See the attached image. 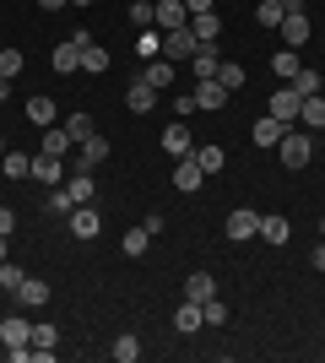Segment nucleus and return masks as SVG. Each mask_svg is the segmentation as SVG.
Here are the masks:
<instances>
[{"label":"nucleus","instance_id":"obj_15","mask_svg":"<svg viewBox=\"0 0 325 363\" xmlns=\"http://www.w3.org/2000/svg\"><path fill=\"white\" fill-rule=\"evenodd\" d=\"M190 33H195L201 44H217V38H222V16L217 11H195L190 16Z\"/></svg>","mask_w":325,"mask_h":363},{"label":"nucleus","instance_id":"obj_27","mask_svg":"<svg viewBox=\"0 0 325 363\" xmlns=\"http://www.w3.org/2000/svg\"><path fill=\"white\" fill-rule=\"evenodd\" d=\"M298 125H314V130H325V92L304 98V108H298Z\"/></svg>","mask_w":325,"mask_h":363},{"label":"nucleus","instance_id":"obj_34","mask_svg":"<svg viewBox=\"0 0 325 363\" xmlns=\"http://www.w3.org/2000/svg\"><path fill=\"white\" fill-rule=\"evenodd\" d=\"M108 358H114V363H136L141 358V342H136V336H120V342L108 347Z\"/></svg>","mask_w":325,"mask_h":363},{"label":"nucleus","instance_id":"obj_39","mask_svg":"<svg viewBox=\"0 0 325 363\" xmlns=\"http://www.w3.org/2000/svg\"><path fill=\"white\" fill-rule=\"evenodd\" d=\"M217 82H222V87H244V65H233V60H222V65H217Z\"/></svg>","mask_w":325,"mask_h":363},{"label":"nucleus","instance_id":"obj_24","mask_svg":"<svg viewBox=\"0 0 325 363\" xmlns=\"http://www.w3.org/2000/svg\"><path fill=\"white\" fill-rule=\"evenodd\" d=\"M71 147H76V141H71V130H65V125H60V130H49V125H44V141H38V152H49V157H65Z\"/></svg>","mask_w":325,"mask_h":363},{"label":"nucleus","instance_id":"obj_48","mask_svg":"<svg viewBox=\"0 0 325 363\" xmlns=\"http://www.w3.org/2000/svg\"><path fill=\"white\" fill-rule=\"evenodd\" d=\"M0 260H6V233H0Z\"/></svg>","mask_w":325,"mask_h":363},{"label":"nucleus","instance_id":"obj_20","mask_svg":"<svg viewBox=\"0 0 325 363\" xmlns=\"http://www.w3.org/2000/svg\"><path fill=\"white\" fill-rule=\"evenodd\" d=\"M287 130H293V125H282V120H271V114H266V120H255V130H249V136H255V147H277Z\"/></svg>","mask_w":325,"mask_h":363},{"label":"nucleus","instance_id":"obj_37","mask_svg":"<svg viewBox=\"0 0 325 363\" xmlns=\"http://www.w3.org/2000/svg\"><path fill=\"white\" fill-rule=\"evenodd\" d=\"M282 16H287V11H282V0H261V6H255V22H261V28H277Z\"/></svg>","mask_w":325,"mask_h":363},{"label":"nucleus","instance_id":"obj_33","mask_svg":"<svg viewBox=\"0 0 325 363\" xmlns=\"http://www.w3.org/2000/svg\"><path fill=\"white\" fill-rule=\"evenodd\" d=\"M65 130H71V141H76V147H81V141L93 136L98 125H93V114H81V108H76V114H71V120H65Z\"/></svg>","mask_w":325,"mask_h":363},{"label":"nucleus","instance_id":"obj_42","mask_svg":"<svg viewBox=\"0 0 325 363\" xmlns=\"http://www.w3.org/2000/svg\"><path fill=\"white\" fill-rule=\"evenodd\" d=\"M22 71V49H0V76H16Z\"/></svg>","mask_w":325,"mask_h":363},{"label":"nucleus","instance_id":"obj_12","mask_svg":"<svg viewBox=\"0 0 325 363\" xmlns=\"http://www.w3.org/2000/svg\"><path fill=\"white\" fill-rule=\"evenodd\" d=\"M217 65H222V55H217V44H201L195 55H190V71H195V82H212Z\"/></svg>","mask_w":325,"mask_h":363},{"label":"nucleus","instance_id":"obj_41","mask_svg":"<svg viewBox=\"0 0 325 363\" xmlns=\"http://www.w3.org/2000/svg\"><path fill=\"white\" fill-rule=\"evenodd\" d=\"M201 315H206V325H228V303L206 298V303H201Z\"/></svg>","mask_w":325,"mask_h":363},{"label":"nucleus","instance_id":"obj_30","mask_svg":"<svg viewBox=\"0 0 325 363\" xmlns=\"http://www.w3.org/2000/svg\"><path fill=\"white\" fill-rule=\"evenodd\" d=\"M0 168H6V179H28V174H33V157H28V152H6Z\"/></svg>","mask_w":325,"mask_h":363},{"label":"nucleus","instance_id":"obj_32","mask_svg":"<svg viewBox=\"0 0 325 363\" xmlns=\"http://www.w3.org/2000/svg\"><path fill=\"white\" fill-rule=\"evenodd\" d=\"M136 55H141V60H157V55H163V33H157V28H141Z\"/></svg>","mask_w":325,"mask_h":363},{"label":"nucleus","instance_id":"obj_45","mask_svg":"<svg viewBox=\"0 0 325 363\" xmlns=\"http://www.w3.org/2000/svg\"><path fill=\"white\" fill-rule=\"evenodd\" d=\"M185 11L195 16V11H212V0H185Z\"/></svg>","mask_w":325,"mask_h":363},{"label":"nucleus","instance_id":"obj_14","mask_svg":"<svg viewBox=\"0 0 325 363\" xmlns=\"http://www.w3.org/2000/svg\"><path fill=\"white\" fill-rule=\"evenodd\" d=\"M201 325H206V315H201V303H195V298H185L179 309H173V331H179V336L201 331Z\"/></svg>","mask_w":325,"mask_h":363},{"label":"nucleus","instance_id":"obj_11","mask_svg":"<svg viewBox=\"0 0 325 363\" xmlns=\"http://www.w3.org/2000/svg\"><path fill=\"white\" fill-rule=\"evenodd\" d=\"M157 28H163V33H173V28H190L185 0H157Z\"/></svg>","mask_w":325,"mask_h":363},{"label":"nucleus","instance_id":"obj_3","mask_svg":"<svg viewBox=\"0 0 325 363\" xmlns=\"http://www.w3.org/2000/svg\"><path fill=\"white\" fill-rule=\"evenodd\" d=\"M298 108H304V98H298L293 87H277V92H271V104H266V114L282 120V125H298Z\"/></svg>","mask_w":325,"mask_h":363},{"label":"nucleus","instance_id":"obj_52","mask_svg":"<svg viewBox=\"0 0 325 363\" xmlns=\"http://www.w3.org/2000/svg\"><path fill=\"white\" fill-rule=\"evenodd\" d=\"M152 6H157V0H152Z\"/></svg>","mask_w":325,"mask_h":363},{"label":"nucleus","instance_id":"obj_43","mask_svg":"<svg viewBox=\"0 0 325 363\" xmlns=\"http://www.w3.org/2000/svg\"><path fill=\"white\" fill-rule=\"evenodd\" d=\"M11 228H16V212H11V206H0V233H6V239H11Z\"/></svg>","mask_w":325,"mask_h":363},{"label":"nucleus","instance_id":"obj_6","mask_svg":"<svg viewBox=\"0 0 325 363\" xmlns=\"http://www.w3.org/2000/svg\"><path fill=\"white\" fill-rule=\"evenodd\" d=\"M195 49H201V38H195L190 28H173V33H163V60H190Z\"/></svg>","mask_w":325,"mask_h":363},{"label":"nucleus","instance_id":"obj_36","mask_svg":"<svg viewBox=\"0 0 325 363\" xmlns=\"http://www.w3.org/2000/svg\"><path fill=\"white\" fill-rule=\"evenodd\" d=\"M147 244H152V233H147V228H130V233L120 239V250L125 255H147Z\"/></svg>","mask_w":325,"mask_h":363},{"label":"nucleus","instance_id":"obj_1","mask_svg":"<svg viewBox=\"0 0 325 363\" xmlns=\"http://www.w3.org/2000/svg\"><path fill=\"white\" fill-rule=\"evenodd\" d=\"M277 157H282V168H287V174H298V168H309V157H314V141L304 136V130H287V136L277 141Z\"/></svg>","mask_w":325,"mask_h":363},{"label":"nucleus","instance_id":"obj_10","mask_svg":"<svg viewBox=\"0 0 325 363\" xmlns=\"http://www.w3.org/2000/svg\"><path fill=\"white\" fill-rule=\"evenodd\" d=\"M65 190H71V201H76V206H87V201L98 196V184H93V168H71V174H65Z\"/></svg>","mask_w":325,"mask_h":363},{"label":"nucleus","instance_id":"obj_47","mask_svg":"<svg viewBox=\"0 0 325 363\" xmlns=\"http://www.w3.org/2000/svg\"><path fill=\"white\" fill-rule=\"evenodd\" d=\"M38 6H44V11H60V6H71V0H38Z\"/></svg>","mask_w":325,"mask_h":363},{"label":"nucleus","instance_id":"obj_4","mask_svg":"<svg viewBox=\"0 0 325 363\" xmlns=\"http://www.w3.org/2000/svg\"><path fill=\"white\" fill-rule=\"evenodd\" d=\"M222 233H228L233 244H244L261 233V212H249V206H239V212H228V223H222Z\"/></svg>","mask_w":325,"mask_h":363},{"label":"nucleus","instance_id":"obj_23","mask_svg":"<svg viewBox=\"0 0 325 363\" xmlns=\"http://www.w3.org/2000/svg\"><path fill=\"white\" fill-rule=\"evenodd\" d=\"M255 239H266V244H287L293 239V223L287 217H261V233Z\"/></svg>","mask_w":325,"mask_h":363},{"label":"nucleus","instance_id":"obj_26","mask_svg":"<svg viewBox=\"0 0 325 363\" xmlns=\"http://www.w3.org/2000/svg\"><path fill=\"white\" fill-rule=\"evenodd\" d=\"M28 125H38V130H44V125H55V98H44V92H38V98H28Z\"/></svg>","mask_w":325,"mask_h":363},{"label":"nucleus","instance_id":"obj_44","mask_svg":"<svg viewBox=\"0 0 325 363\" xmlns=\"http://www.w3.org/2000/svg\"><path fill=\"white\" fill-rule=\"evenodd\" d=\"M309 266H314V272H325V244H314V255H309Z\"/></svg>","mask_w":325,"mask_h":363},{"label":"nucleus","instance_id":"obj_49","mask_svg":"<svg viewBox=\"0 0 325 363\" xmlns=\"http://www.w3.org/2000/svg\"><path fill=\"white\" fill-rule=\"evenodd\" d=\"M320 239H325V217H320Z\"/></svg>","mask_w":325,"mask_h":363},{"label":"nucleus","instance_id":"obj_18","mask_svg":"<svg viewBox=\"0 0 325 363\" xmlns=\"http://www.w3.org/2000/svg\"><path fill=\"white\" fill-rule=\"evenodd\" d=\"M185 298H195V303L217 298V277H212V272H190V277H185Z\"/></svg>","mask_w":325,"mask_h":363},{"label":"nucleus","instance_id":"obj_40","mask_svg":"<svg viewBox=\"0 0 325 363\" xmlns=\"http://www.w3.org/2000/svg\"><path fill=\"white\" fill-rule=\"evenodd\" d=\"M130 22H136V28H152V22H157V6H152V0H136V6H130Z\"/></svg>","mask_w":325,"mask_h":363},{"label":"nucleus","instance_id":"obj_22","mask_svg":"<svg viewBox=\"0 0 325 363\" xmlns=\"http://www.w3.org/2000/svg\"><path fill=\"white\" fill-rule=\"evenodd\" d=\"M125 104H130V114H147V108L157 104V87H152V82H141V76H136V87L125 92Z\"/></svg>","mask_w":325,"mask_h":363},{"label":"nucleus","instance_id":"obj_50","mask_svg":"<svg viewBox=\"0 0 325 363\" xmlns=\"http://www.w3.org/2000/svg\"><path fill=\"white\" fill-rule=\"evenodd\" d=\"M76 6H93V0H76Z\"/></svg>","mask_w":325,"mask_h":363},{"label":"nucleus","instance_id":"obj_5","mask_svg":"<svg viewBox=\"0 0 325 363\" xmlns=\"http://www.w3.org/2000/svg\"><path fill=\"white\" fill-rule=\"evenodd\" d=\"M201 179H206V168L195 163V152H185V157L173 163V190H185V196H195V190H201Z\"/></svg>","mask_w":325,"mask_h":363},{"label":"nucleus","instance_id":"obj_17","mask_svg":"<svg viewBox=\"0 0 325 363\" xmlns=\"http://www.w3.org/2000/svg\"><path fill=\"white\" fill-rule=\"evenodd\" d=\"M163 152H169V157H185V152H195V141H190L185 120H173L169 130H163Z\"/></svg>","mask_w":325,"mask_h":363},{"label":"nucleus","instance_id":"obj_38","mask_svg":"<svg viewBox=\"0 0 325 363\" xmlns=\"http://www.w3.org/2000/svg\"><path fill=\"white\" fill-rule=\"evenodd\" d=\"M195 163H201L206 174H217V168L228 163V152H222V147H195Z\"/></svg>","mask_w":325,"mask_h":363},{"label":"nucleus","instance_id":"obj_21","mask_svg":"<svg viewBox=\"0 0 325 363\" xmlns=\"http://www.w3.org/2000/svg\"><path fill=\"white\" fill-rule=\"evenodd\" d=\"M16 303H28V309H44V303H49V282H44V277H28V282L16 288Z\"/></svg>","mask_w":325,"mask_h":363},{"label":"nucleus","instance_id":"obj_16","mask_svg":"<svg viewBox=\"0 0 325 363\" xmlns=\"http://www.w3.org/2000/svg\"><path fill=\"white\" fill-rule=\"evenodd\" d=\"M228 104V87H222V82H201V87H195V108H206V114H217V108Z\"/></svg>","mask_w":325,"mask_h":363},{"label":"nucleus","instance_id":"obj_13","mask_svg":"<svg viewBox=\"0 0 325 363\" xmlns=\"http://www.w3.org/2000/svg\"><path fill=\"white\" fill-rule=\"evenodd\" d=\"M0 342H6V347H28V342H33V325L22 315H6V320H0Z\"/></svg>","mask_w":325,"mask_h":363},{"label":"nucleus","instance_id":"obj_19","mask_svg":"<svg viewBox=\"0 0 325 363\" xmlns=\"http://www.w3.org/2000/svg\"><path fill=\"white\" fill-rule=\"evenodd\" d=\"M103 157H108V141H103V136L93 130V136H87V141L76 147V168H98Z\"/></svg>","mask_w":325,"mask_h":363},{"label":"nucleus","instance_id":"obj_35","mask_svg":"<svg viewBox=\"0 0 325 363\" xmlns=\"http://www.w3.org/2000/svg\"><path fill=\"white\" fill-rule=\"evenodd\" d=\"M81 71H93V76H103V71H108V49L87 44V49H81Z\"/></svg>","mask_w":325,"mask_h":363},{"label":"nucleus","instance_id":"obj_29","mask_svg":"<svg viewBox=\"0 0 325 363\" xmlns=\"http://www.w3.org/2000/svg\"><path fill=\"white\" fill-rule=\"evenodd\" d=\"M293 92H298V98H314V92H325V76H320V71H309V65H304V71L293 76Z\"/></svg>","mask_w":325,"mask_h":363},{"label":"nucleus","instance_id":"obj_31","mask_svg":"<svg viewBox=\"0 0 325 363\" xmlns=\"http://www.w3.org/2000/svg\"><path fill=\"white\" fill-rule=\"evenodd\" d=\"M22 282H28V272H22L16 260H0V293H11V298H16V288H22Z\"/></svg>","mask_w":325,"mask_h":363},{"label":"nucleus","instance_id":"obj_25","mask_svg":"<svg viewBox=\"0 0 325 363\" xmlns=\"http://www.w3.org/2000/svg\"><path fill=\"white\" fill-rule=\"evenodd\" d=\"M271 71H277L282 82H293V76L304 71V60H298V49H277V55H271Z\"/></svg>","mask_w":325,"mask_h":363},{"label":"nucleus","instance_id":"obj_51","mask_svg":"<svg viewBox=\"0 0 325 363\" xmlns=\"http://www.w3.org/2000/svg\"><path fill=\"white\" fill-rule=\"evenodd\" d=\"M0 157H6V141H0Z\"/></svg>","mask_w":325,"mask_h":363},{"label":"nucleus","instance_id":"obj_2","mask_svg":"<svg viewBox=\"0 0 325 363\" xmlns=\"http://www.w3.org/2000/svg\"><path fill=\"white\" fill-rule=\"evenodd\" d=\"M277 33H282V44H287V49H304V44L314 38V28H309V11H287V16L277 22Z\"/></svg>","mask_w":325,"mask_h":363},{"label":"nucleus","instance_id":"obj_28","mask_svg":"<svg viewBox=\"0 0 325 363\" xmlns=\"http://www.w3.org/2000/svg\"><path fill=\"white\" fill-rule=\"evenodd\" d=\"M141 82H152V87H173V60H147Z\"/></svg>","mask_w":325,"mask_h":363},{"label":"nucleus","instance_id":"obj_7","mask_svg":"<svg viewBox=\"0 0 325 363\" xmlns=\"http://www.w3.org/2000/svg\"><path fill=\"white\" fill-rule=\"evenodd\" d=\"M93 44V33H76V38H65V44H55V71H76L81 65V49Z\"/></svg>","mask_w":325,"mask_h":363},{"label":"nucleus","instance_id":"obj_46","mask_svg":"<svg viewBox=\"0 0 325 363\" xmlns=\"http://www.w3.org/2000/svg\"><path fill=\"white\" fill-rule=\"evenodd\" d=\"M6 98H11V76H0V104H6Z\"/></svg>","mask_w":325,"mask_h":363},{"label":"nucleus","instance_id":"obj_8","mask_svg":"<svg viewBox=\"0 0 325 363\" xmlns=\"http://www.w3.org/2000/svg\"><path fill=\"white\" fill-rule=\"evenodd\" d=\"M71 233H76V239H98V233H103V217H98L93 201H87V206H71Z\"/></svg>","mask_w":325,"mask_h":363},{"label":"nucleus","instance_id":"obj_9","mask_svg":"<svg viewBox=\"0 0 325 363\" xmlns=\"http://www.w3.org/2000/svg\"><path fill=\"white\" fill-rule=\"evenodd\" d=\"M65 174H71V168H65L60 157H49V152H38V157H33V179L49 184V190H55V184H65Z\"/></svg>","mask_w":325,"mask_h":363}]
</instances>
